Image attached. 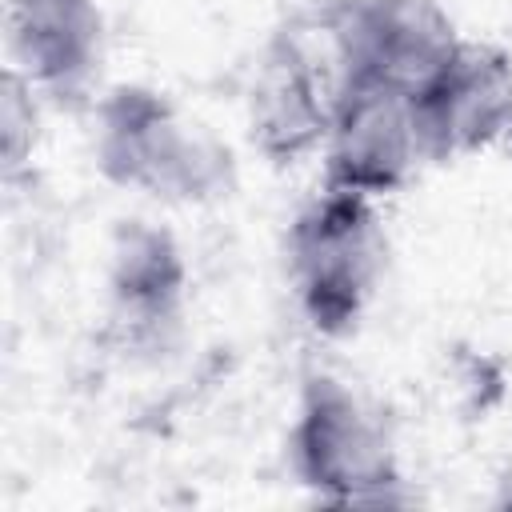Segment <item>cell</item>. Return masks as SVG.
Wrapping results in <instances>:
<instances>
[{
    "label": "cell",
    "mask_w": 512,
    "mask_h": 512,
    "mask_svg": "<svg viewBox=\"0 0 512 512\" xmlns=\"http://www.w3.org/2000/svg\"><path fill=\"white\" fill-rule=\"evenodd\" d=\"M96 168L164 204H212L236 184L228 144L148 84H116L96 104Z\"/></svg>",
    "instance_id": "1"
},
{
    "label": "cell",
    "mask_w": 512,
    "mask_h": 512,
    "mask_svg": "<svg viewBox=\"0 0 512 512\" xmlns=\"http://www.w3.org/2000/svg\"><path fill=\"white\" fill-rule=\"evenodd\" d=\"M288 284L312 332H356L384 276V224L376 200L324 184L288 224Z\"/></svg>",
    "instance_id": "2"
},
{
    "label": "cell",
    "mask_w": 512,
    "mask_h": 512,
    "mask_svg": "<svg viewBox=\"0 0 512 512\" xmlns=\"http://www.w3.org/2000/svg\"><path fill=\"white\" fill-rule=\"evenodd\" d=\"M288 464L324 504H400L404 472L384 420L336 376L308 372L288 428Z\"/></svg>",
    "instance_id": "3"
},
{
    "label": "cell",
    "mask_w": 512,
    "mask_h": 512,
    "mask_svg": "<svg viewBox=\"0 0 512 512\" xmlns=\"http://www.w3.org/2000/svg\"><path fill=\"white\" fill-rule=\"evenodd\" d=\"M324 184L348 188L360 196H388L408 184V176L424 164L412 96L364 80L336 76L332 120L324 136Z\"/></svg>",
    "instance_id": "4"
},
{
    "label": "cell",
    "mask_w": 512,
    "mask_h": 512,
    "mask_svg": "<svg viewBox=\"0 0 512 512\" xmlns=\"http://www.w3.org/2000/svg\"><path fill=\"white\" fill-rule=\"evenodd\" d=\"M332 72L392 84L416 96L464 40L440 0H340L332 20Z\"/></svg>",
    "instance_id": "5"
},
{
    "label": "cell",
    "mask_w": 512,
    "mask_h": 512,
    "mask_svg": "<svg viewBox=\"0 0 512 512\" xmlns=\"http://www.w3.org/2000/svg\"><path fill=\"white\" fill-rule=\"evenodd\" d=\"M424 164L504 144L512 128V56L488 40H460L412 96Z\"/></svg>",
    "instance_id": "6"
},
{
    "label": "cell",
    "mask_w": 512,
    "mask_h": 512,
    "mask_svg": "<svg viewBox=\"0 0 512 512\" xmlns=\"http://www.w3.org/2000/svg\"><path fill=\"white\" fill-rule=\"evenodd\" d=\"M188 260L152 220H124L108 252V332L124 352H164L180 332Z\"/></svg>",
    "instance_id": "7"
},
{
    "label": "cell",
    "mask_w": 512,
    "mask_h": 512,
    "mask_svg": "<svg viewBox=\"0 0 512 512\" xmlns=\"http://www.w3.org/2000/svg\"><path fill=\"white\" fill-rule=\"evenodd\" d=\"M332 96L336 80L324 84L308 48L292 32H280L264 48L248 84L252 148L276 168L320 152L332 120Z\"/></svg>",
    "instance_id": "8"
},
{
    "label": "cell",
    "mask_w": 512,
    "mask_h": 512,
    "mask_svg": "<svg viewBox=\"0 0 512 512\" xmlns=\"http://www.w3.org/2000/svg\"><path fill=\"white\" fill-rule=\"evenodd\" d=\"M4 28L12 68H20L36 92L56 100L88 92L104 44L96 0H4Z\"/></svg>",
    "instance_id": "9"
},
{
    "label": "cell",
    "mask_w": 512,
    "mask_h": 512,
    "mask_svg": "<svg viewBox=\"0 0 512 512\" xmlns=\"http://www.w3.org/2000/svg\"><path fill=\"white\" fill-rule=\"evenodd\" d=\"M36 84L20 68H4L0 76V156H4V176L12 180L36 148Z\"/></svg>",
    "instance_id": "10"
}]
</instances>
